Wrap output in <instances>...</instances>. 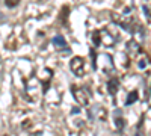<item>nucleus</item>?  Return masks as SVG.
I'll return each mask as SVG.
<instances>
[{
	"instance_id": "1",
	"label": "nucleus",
	"mask_w": 151,
	"mask_h": 136,
	"mask_svg": "<svg viewBox=\"0 0 151 136\" xmlns=\"http://www.w3.org/2000/svg\"><path fill=\"white\" fill-rule=\"evenodd\" d=\"M92 67L94 70H101L106 76L115 71V64H113V59L109 53H100L97 56H92Z\"/></svg>"
},
{
	"instance_id": "2",
	"label": "nucleus",
	"mask_w": 151,
	"mask_h": 136,
	"mask_svg": "<svg viewBox=\"0 0 151 136\" xmlns=\"http://www.w3.org/2000/svg\"><path fill=\"white\" fill-rule=\"evenodd\" d=\"M91 40L94 42L95 47H100V45H106V47H112L115 44L116 38L113 36L107 29H101V30H94L92 35H91Z\"/></svg>"
},
{
	"instance_id": "3",
	"label": "nucleus",
	"mask_w": 151,
	"mask_h": 136,
	"mask_svg": "<svg viewBox=\"0 0 151 136\" xmlns=\"http://www.w3.org/2000/svg\"><path fill=\"white\" fill-rule=\"evenodd\" d=\"M112 20L113 23H116L119 24V26L124 29V30H127L130 33H136V32H139L142 30V27L137 24L132 17H125V15H118V14H112Z\"/></svg>"
},
{
	"instance_id": "4",
	"label": "nucleus",
	"mask_w": 151,
	"mask_h": 136,
	"mask_svg": "<svg viewBox=\"0 0 151 136\" xmlns=\"http://www.w3.org/2000/svg\"><path fill=\"white\" fill-rule=\"evenodd\" d=\"M70 70H71V73L74 74V76L83 77L85 76V59L79 58V56L73 58L71 62H70Z\"/></svg>"
},
{
	"instance_id": "5",
	"label": "nucleus",
	"mask_w": 151,
	"mask_h": 136,
	"mask_svg": "<svg viewBox=\"0 0 151 136\" xmlns=\"http://www.w3.org/2000/svg\"><path fill=\"white\" fill-rule=\"evenodd\" d=\"M74 98L79 101V104L82 106H88L89 104V92H88L85 88H77V86H73L71 88Z\"/></svg>"
},
{
	"instance_id": "6",
	"label": "nucleus",
	"mask_w": 151,
	"mask_h": 136,
	"mask_svg": "<svg viewBox=\"0 0 151 136\" xmlns=\"http://www.w3.org/2000/svg\"><path fill=\"white\" fill-rule=\"evenodd\" d=\"M113 122H115V127L119 133L124 132L125 129V119L122 117V110L121 109H115V112H113Z\"/></svg>"
},
{
	"instance_id": "7",
	"label": "nucleus",
	"mask_w": 151,
	"mask_h": 136,
	"mask_svg": "<svg viewBox=\"0 0 151 136\" xmlns=\"http://www.w3.org/2000/svg\"><path fill=\"white\" fill-rule=\"evenodd\" d=\"M53 47L56 48V50H59V52H62V50H67V52H70V48H68V44H67V41H65V38L62 35H56L55 38H53Z\"/></svg>"
},
{
	"instance_id": "8",
	"label": "nucleus",
	"mask_w": 151,
	"mask_h": 136,
	"mask_svg": "<svg viewBox=\"0 0 151 136\" xmlns=\"http://www.w3.org/2000/svg\"><path fill=\"white\" fill-rule=\"evenodd\" d=\"M119 89V80L116 77H112L110 80H107V92L110 95H115Z\"/></svg>"
},
{
	"instance_id": "9",
	"label": "nucleus",
	"mask_w": 151,
	"mask_h": 136,
	"mask_svg": "<svg viewBox=\"0 0 151 136\" xmlns=\"http://www.w3.org/2000/svg\"><path fill=\"white\" fill-rule=\"evenodd\" d=\"M137 98H139V95H137V92L136 91H132L129 95H127V98H125V106H132Z\"/></svg>"
},
{
	"instance_id": "10",
	"label": "nucleus",
	"mask_w": 151,
	"mask_h": 136,
	"mask_svg": "<svg viewBox=\"0 0 151 136\" xmlns=\"http://www.w3.org/2000/svg\"><path fill=\"white\" fill-rule=\"evenodd\" d=\"M5 5L8 6V8H17L18 5H20V0H5Z\"/></svg>"
},
{
	"instance_id": "11",
	"label": "nucleus",
	"mask_w": 151,
	"mask_h": 136,
	"mask_svg": "<svg viewBox=\"0 0 151 136\" xmlns=\"http://www.w3.org/2000/svg\"><path fill=\"white\" fill-rule=\"evenodd\" d=\"M142 8H144V12H145V15H147V17L150 18V17H151V11H150V8H148L147 5H144Z\"/></svg>"
},
{
	"instance_id": "12",
	"label": "nucleus",
	"mask_w": 151,
	"mask_h": 136,
	"mask_svg": "<svg viewBox=\"0 0 151 136\" xmlns=\"http://www.w3.org/2000/svg\"><path fill=\"white\" fill-rule=\"evenodd\" d=\"M145 64H147V60H145V59H142L141 62H139V68H141V70H144V68H145Z\"/></svg>"
},
{
	"instance_id": "13",
	"label": "nucleus",
	"mask_w": 151,
	"mask_h": 136,
	"mask_svg": "<svg viewBox=\"0 0 151 136\" xmlns=\"http://www.w3.org/2000/svg\"><path fill=\"white\" fill-rule=\"evenodd\" d=\"M5 20H6V18H5V15H3V12L0 11V23H3Z\"/></svg>"
},
{
	"instance_id": "14",
	"label": "nucleus",
	"mask_w": 151,
	"mask_h": 136,
	"mask_svg": "<svg viewBox=\"0 0 151 136\" xmlns=\"http://www.w3.org/2000/svg\"><path fill=\"white\" fill-rule=\"evenodd\" d=\"M3 136H9V135H3Z\"/></svg>"
}]
</instances>
